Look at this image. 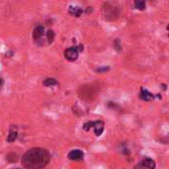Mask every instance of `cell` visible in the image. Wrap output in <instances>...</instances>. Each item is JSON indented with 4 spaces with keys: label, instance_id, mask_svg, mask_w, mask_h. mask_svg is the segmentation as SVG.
<instances>
[{
    "label": "cell",
    "instance_id": "obj_1",
    "mask_svg": "<svg viewBox=\"0 0 169 169\" xmlns=\"http://www.w3.org/2000/svg\"><path fill=\"white\" fill-rule=\"evenodd\" d=\"M50 160L49 151L45 148H31L22 158L23 166L27 169H42L48 165Z\"/></svg>",
    "mask_w": 169,
    "mask_h": 169
},
{
    "label": "cell",
    "instance_id": "obj_2",
    "mask_svg": "<svg viewBox=\"0 0 169 169\" xmlns=\"http://www.w3.org/2000/svg\"><path fill=\"white\" fill-rule=\"evenodd\" d=\"M64 56L65 58L70 60V62H74L78 58V50L76 46H71L67 50H64Z\"/></svg>",
    "mask_w": 169,
    "mask_h": 169
},
{
    "label": "cell",
    "instance_id": "obj_3",
    "mask_svg": "<svg viewBox=\"0 0 169 169\" xmlns=\"http://www.w3.org/2000/svg\"><path fill=\"white\" fill-rule=\"evenodd\" d=\"M83 156L84 154L80 149H74L68 153V158L70 160H79V159H82Z\"/></svg>",
    "mask_w": 169,
    "mask_h": 169
},
{
    "label": "cell",
    "instance_id": "obj_4",
    "mask_svg": "<svg viewBox=\"0 0 169 169\" xmlns=\"http://www.w3.org/2000/svg\"><path fill=\"white\" fill-rule=\"evenodd\" d=\"M92 128L94 129V131H95L96 135H100L103 131H104V123L102 121H96L93 122V127Z\"/></svg>",
    "mask_w": 169,
    "mask_h": 169
},
{
    "label": "cell",
    "instance_id": "obj_5",
    "mask_svg": "<svg viewBox=\"0 0 169 169\" xmlns=\"http://www.w3.org/2000/svg\"><path fill=\"white\" fill-rule=\"evenodd\" d=\"M44 31H45L44 26H42V25L37 26L34 29V32H33V38H34V40H36V41L40 40L44 35Z\"/></svg>",
    "mask_w": 169,
    "mask_h": 169
},
{
    "label": "cell",
    "instance_id": "obj_6",
    "mask_svg": "<svg viewBox=\"0 0 169 169\" xmlns=\"http://www.w3.org/2000/svg\"><path fill=\"white\" fill-rule=\"evenodd\" d=\"M139 98L143 101H150L154 98V95L150 93L149 91H147V89L142 88V91H140V94H139Z\"/></svg>",
    "mask_w": 169,
    "mask_h": 169
},
{
    "label": "cell",
    "instance_id": "obj_7",
    "mask_svg": "<svg viewBox=\"0 0 169 169\" xmlns=\"http://www.w3.org/2000/svg\"><path fill=\"white\" fill-rule=\"evenodd\" d=\"M68 13L72 16L79 17L83 13V10L81 8L77 7V6H70L69 9H68Z\"/></svg>",
    "mask_w": 169,
    "mask_h": 169
},
{
    "label": "cell",
    "instance_id": "obj_8",
    "mask_svg": "<svg viewBox=\"0 0 169 169\" xmlns=\"http://www.w3.org/2000/svg\"><path fill=\"white\" fill-rule=\"evenodd\" d=\"M140 163H142L143 165L147 169H154L155 168V162H154L151 158H147V157L144 158Z\"/></svg>",
    "mask_w": 169,
    "mask_h": 169
},
{
    "label": "cell",
    "instance_id": "obj_9",
    "mask_svg": "<svg viewBox=\"0 0 169 169\" xmlns=\"http://www.w3.org/2000/svg\"><path fill=\"white\" fill-rule=\"evenodd\" d=\"M58 84V81L55 80L54 78H46V80L44 81V85L46 86H54V85H56Z\"/></svg>",
    "mask_w": 169,
    "mask_h": 169
},
{
    "label": "cell",
    "instance_id": "obj_10",
    "mask_svg": "<svg viewBox=\"0 0 169 169\" xmlns=\"http://www.w3.org/2000/svg\"><path fill=\"white\" fill-rule=\"evenodd\" d=\"M135 7L139 10H143L145 8V2L143 0H137V1H135Z\"/></svg>",
    "mask_w": 169,
    "mask_h": 169
},
{
    "label": "cell",
    "instance_id": "obj_11",
    "mask_svg": "<svg viewBox=\"0 0 169 169\" xmlns=\"http://www.w3.org/2000/svg\"><path fill=\"white\" fill-rule=\"evenodd\" d=\"M17 133L16 131H10V134L8 135V138H7V142L8 143H13L14 140H15L16 139H17Z\"/></svg>",
    "mask_w": 169,
    "mask_h": 169
},
{
    "label": "cell",
    "instance_id": "obj_12",
    "mask_svg": "<svg viewBox=\"0 0 169 169\" xmlns=\"http://www.w3.org/2000/svg\"><path fill=\"white\" fill-rule=\"evenodd\" d=\"M18 160V155L15 153H10V154H8L7 155V161L8 162H16Z\"/></svg>",
    "mask_w": 169,
    "mask_h": 169
},
{
    "label": "cell",
    "instance_id": "obj_13",
    "mask_svg": "<svg viewBox=\"0 0 169 169\" xmlns=\"http://www.w3.org/2000/svg\"><path fill=\"white\" fill-rule=\"evenodd\" d=\"M46 37H48V41H49V44L53 43V41L54 39V33L53 30H49L48 33H46Z\"/></svg>",
    "mask_w": 169,
    "mask_h": 169
},
{
    "label": "cell",
    "instance_id": "obj_14",
    "mask_svg": "<svg viewBox=\"0 0 169 169\" xmlns=\"http://www.w3.org/2000/svg\"><path fill=\"white\" fill-rule=\"evenodd\" d=\"M92 127H93V122H87V123H85L83 125V130L88 131L89 130L92 128Z\"/></svg>",
    "mask_w": 169,
    "mask_h": 169
},
{
    "label": "cell",
    "instance_id": "obj_15",
    "mask_svg": "<svg viewBox=\"0 0 169 169\" xmlns=\"http://www.w3.org/2000/svg\"><path fill=\"white\" fill-rule=\"evenodd\" d=\"M109 69H110V67L104 66V67H99V68H97V69H96V71H97V72H105V71H108Z\"/></svg>",
    "mask_w": 169,
    "mask_h": 169
},
{
    "label": "cell",
    "instance_id": "obj_16",
    "mask_svg": "<svg viewBox=\"0 0 169 169\" xmlns=\"http://www.w3.org/2000/svg\"><path fill=\"white\" fill-rule=\"evenodd\" d=\"M115 46H116V49L118 50L119 51L122 50V46L120 45V41H119L118 39H117V40H116V42H115Z\"/></svg>",
    "mask_w": 169,
    "mask_h": 169
},
{
    "label": "cell",
    "instance_id": "obj_17",
    "mask_svg": "<svg viewBox=\"0 0 169 169\" xmlns=\"http://www.w3.org/2000/svg\"><path fill=\"white\" fill-rule=\"evenodd\" d=\"M135 169H147V168H145L143 165V164L142 163H139V165H137V166H135Z\"/></svg>",
    "mask_w": 169,
    "mask_h": 169
},
{
    "label": "cell",
    "instance_id": "obj_18",
    "mask_svg": "<svg viewBox=\"0 0 169 169\" xmlns=\"http://www.w3.org/2000/svg\"><path fill=\"white\" fill-rule=\"evenodd\" d=\"M76 49L78 50V53H79V51H82L83 50V46L82 45H79L78 46H76Z\"/></svg>",
    "mask_w": 169,
    "mask_h": 169
},
{
    "label": "cell",
    "instance_id": "obj_19",
    "mask_svg": "<svg viewBox=\"0 0 169 169\" xmlns=\"http://www.w3.org/2000/svg\"><path fill=\"white\" fill-rule=\"evenodd\" d=\"M2 84H3V79H2L1 77H0V86H1Z\"/></svg>",
    "mask_w": 169,
    "mask_h": 169
}]
</instances>
